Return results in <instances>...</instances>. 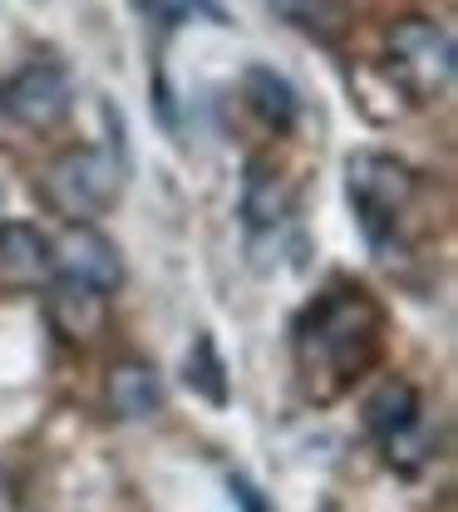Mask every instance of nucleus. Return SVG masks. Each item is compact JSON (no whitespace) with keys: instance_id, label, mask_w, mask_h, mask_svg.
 I'll use <instances>...</instances> for the list:
<instances>
[{"instance_id":"obj_1","label":"nucleus","mask_w":458,"mask_h":512,"mask_svg":"<svg viewBox=\"0 0 458 512\" xmlns=\"http://www.w3.org/2000/svg\"><path fill=\"white\" fill-rule=\"evenodd\" d=\"M380 306L365 291H330L296 325V370L316 399H335L380 350Z\"/></svg>"},{"instance_id":"obj_2","label":"nucleus","mask_w":458,"mask_h":512,"mask_svg":"<svg viewBox=\"0 0 458 512\" xmlns=\"http://www.w3.org/2000/svg\"><path fill=\"white\" fill-rule=\"evenodd\" d=\"M385 60H390L394 89L409 104H419V109L449 99V89H454V79H458L454 35L439 20H429V15L394 20L390 35H385Z\"/></svg>"},{"instance_id":"obj_3","label":"nucleus","mask_w":458,"mask_h":512,"mask_svg":"<svg viewBox=\"0 0 458 512\" xmlns=\"http://www.w3.org/2000/svg\"><path fill=\"white\" fill-rule=\"evenodd\" d=\"M40 202L60 217V222H94L104 217L119 192H124V168H119V153L114 148H69L60 158L45 163V173L35 178Z\"/></svg>"},{"instance_id":"obj_4","label":"nucleus","mask_w":458,"mask_h":512,"mask_svg":"<svg viewBox=\"0 0 458 512\" xmlns=\"http://www.w3.org/2000/svg\"><path fill=\"white\" fill-rule=\"evenodd\" d=\"M345 197L360 217V232L375 247H390L399 222L409 217L414 197H419V178L409 163H399L390 153H350L345 158Z\"/></svg>"},{"instance_id":"obj_5","label":"nucleus","mask_w":458,"mask_h":512,"mask_svg":"<svg viewBox=\"0 0 458 512\" xmlns=\"http://www.w3.org/2000/svg\"><path fill=\"white\" fill-rule=\"evenodd\" d=\"M0 109L5 119H15L20 128H55L69 119L74 109V79L60 60H30L20 64L5 89H0Z\"/></svg>"},{"instance_id":"obj_6","label":"nucleus","mask_w":458,"mask_h":512,"mask_svg":"<svg viewBox=\"0 0 458 512\" xmlns=\"http://www.w3.org/2000/svg\"><path fill=\"white\" fill-rule=\"evenodd\" d=\"M50 271L65 276V281H84V286L109 296L124 281V256L94 222H65L50 237Z\"/></svg>"},{"instance_id":"obj_7","label":"nucleus","mask_w":458,"mask_h":512,"mask_svg":"<svg viewBox=\"0 0 458 512\" xmlns=\"http://www.w3.org/2000/svg\"><path fill=\"white\" fill-rule=\"evenodd\" d=\"M40 296H45L50 325H55L65 340H94V335L104 330V320H109V296L94 291V286H84V281L50 276V281L40 286Z\"/></svg>"},{"instance_id":"obj_8","label":"nucleus","mask_w":458,"mask_h":512,"mask_svg":"<svg viewBox=\"0 0 458 512\" xmlns=\"http://www.w3.org/2000/svg\"><path fill=\"white\" fill-rule=\"evenodd\" d=\"M50 271V237L30 222L0 227V281L5 286H45Z\"/></svg>"},{"instance_id":"obj_9","label":"nucleus","mask_w":458,"mask_h":512,"mask_svg":"<svg viewBox=\"0 0 458 512\" xmlns=\"http://www.w3.org/2000/svg\"><path fill=\"white\" fill-rule=\"evenodd\" d=\"M414 424H424V404H419V389L409 380H385L375 384V394L365 399V429L370 439L385 448L399 434H409Z\"/></svg>"},{"instance_id":"obj_10","label":"nucleus","mask_w":458,"mask_h":512,"mask_svg":"<svg viewBox=\"0 0 458 512\" xmlns=\"http://www.w3.org/2000/svg\"><path fill=\"white\" fill-rule=\"evenodd\" d=\"M104 399L119 419H148L158 414L163 404V384H158V370L143 365V360H119L109 370V384H104Z\"/></svg>"},{"instance_id":"obj_11","label":"nucleus","mask_w":458,"mask_h":512,"mask_svg":"<svg viewBox=\"0 0 458 512\" xmlns=\"http://www.w3.org/2000/svg\"><path fill=\"white\" fill-rule=\"evenodd\" d=\"M242 89H247V104L262 114L271 128H291L296 119V89L276 74V69H266V64H252L247 74H242Z\"/></svg>"},{"instance_id":"obj_12","label":"nucleus","mask_w":458,"mask_h":512,"mask_svg":"<svg viewBox=\"0 0 458 512\" xmlns=\"http://www.w3.org/2000/svg\"><path fill=\"white\" fill-rule=\"evenodd\" d=\"M271 5H276V15L286 25L311 30V35H335L340 30V15H345L340 0H271Z\"/></svg>"},{"instance_id":"obj_13","label":"nucleus","mask_w":458,"mask_h":512,"mask_svg":"<svg viewBox=\"0 0 458 512\" xmlns=\"http://www.w3.org/2000/svg\"><path fill=\"white\" fill-rule=\"evenodd\" d=\"M10 508V478H5V473H0V512Z\"/></svg>"},{"instance_id":"obj_14","label":"nucleus","mask_w":458,"mask_h":512,"mask_svg":"<svg viewBox=\"0 0 458 512\" xmlns=\"http://www.w3.org/2000/svg\"><path fill=\"white\" fill-rule=\"evenodd\" d=\"M5 222H10V217H5V192H0V227H5Z\"/></svg>"},{"instance_id":"obj_15","label":"nucleus","mask_w":458,"mask_h":512,"mask_svg":"<svg viewBox=\"0 0 458 512\" xmlns=\"http://www.w3.org/2000/svg\"><path fill=\"white\" fill-rule=\"evenodd\" d=\"M0 119H5V109H0Z\"/></svg>"}]
</instances>
